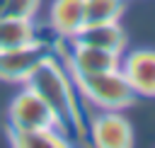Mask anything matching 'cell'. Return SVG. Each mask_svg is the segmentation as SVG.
Listing matches in <instances>:
<instances>
[{
    "label": "cell",
    "mask_w": 155,
    "mask_h": 148,
    "mask_svg": "<svg viewBox=\"0 0 155 148\" xmlns=\"http://www.w3.org/2000/svg\"><path fill=\"white\" fill-rule=\"evenodd\" d=\"M29 90H34L53 112L58 131L70 133L75 141L85 138V119H82V109L80 102L75 97V82L68 73V68L63 66V61L58 56L46 58L24 82Z\"/></svg>",
    "instance_id": "obj_1"
},
{
    "label": "cell",
    "mask_w": 155,
    "mask_h": 148,
    "mask_svg": "<svg viewBox=\"0 0 155 148\" xmlns=\"http://www.w3.org/2000/svg\"><path fill=\"white\" fill-rule=\"evenodd\" d=\"M75 82V92L97 109H126L136 102V92L124 78V73L116 70H104V73H90V75H70Z\"/></svg>",
    "instance_id": "obj_2"
},
{
    "label": "cell",
    "mask_w": 155,
    "mask_h": 148,
    "mask_svg": "<svg viewBox=\"0 0 155 148\" xmlns=\"http://www.w3.org/2000/svg\"><path fill=\"white\" fill-rule=\"evenodd\" d=\"M56 56V41L51 39H31L27 44L0 51V80L5 82H27V78L46 61Z\"/></svg>",
    "instance_id": "obj_3"
},
{
    "label": "cell",
    "mask_w": 155,
    "mask_h": 148,
    "mask_svg": "<svg viewBox=\"0 0 155 148\" xmlns=\"http://www.w3.org/2000/svg\"><path fill=\"white\" fill-rule=\"evenodd\" d=\"M58 129L53 112L48 104L29 87L17 92L7 109V131L12 133H34V131H48Z\"/></svg>",
    "instance_id": "obj_4"
},
{
    "label": "cell",
    "mask_w": 155,
    "mask_h": 148,
    "mask_svg": "<svg viewBox=\"0 0 155 148\" xmlns=\"http://www.w3.org/2000/svg\"><path fill=\"white\" fill-rule=\"evenodd\" d=\"M90 141L94 148H133V129L116 109H102L90 121Z\"/></svg>",
    "instance_id": "obj_5"
},
{
    "label": "cell",
    "mask_w": 155,
    "mask_h": 148,
    "mask_svg": "<svg viewBox=\"0 0 155 148\" xmlns=\"http://www.w3.org/2000/svg\"><path fill=\"white\" fill-rule=\"evenodd\" d=\"M119 70L138 97H155V49H136L121 58Z\"/></svg>",
    "instance_id": "obj_6"
},
{
    "label": "cell",
    "mask_w": 155,
    "mask_h": 148,
    "mask_svg": "<svg viewBox=\"0 0 155 148\" xmlns=\"http://www.w3.org/2000/svg\"><path fill=\"white\" fill-rule=\"evenodd\" d=\"M73 39L78 44L104 49V51H111L119 56H124V51H126V32L121 29L119 22H87Z\"/></svg>",
    "instance_id": "obj_7"
},
{
    "label": "cell",
    "mask_w": 155,
    "mask_h": 148,
    "mask_svg": "<svg viewBox=\"0 0 155 148\" xmlns=\"http://www.w3.org/2000/svg\"><path fill=\"white\" fill-rule=\"evenodd\" d=\"M48 24L58 39H73L85 27V0H53Z\"/></svg>",
    "instance_id": "obj_8"
},
{
    "label": "cell",
    "mask_w": 155,
    "mask_h": 148,
    "mask_svg": "<svg viewBox=\"0 0 155 148\" xmlns=\"http://www.w3.org/2000/svg\"><path fill=\"white\" fill-rule=\"evenodd\" d=\"M12 148H73L70 138H65L63 131L48 129V131H34V133H12L7 131Z\"/></svg>",
    "instance_id": "obj_9"
},
{
    "label": "cell",
    "mask_w": 155,
    "mask_h": 148,
    "mask_svg": "<svg viewBox=\"0 0 155 148\" xmlns=\"http://www.w3.org/2000/svg\"><path fill=\"white\" fill-rule=\"evenodd\" d=\"M36 36L39 34H36V27L31 24V19H12V17L0 15V51L27 44Z\"/></svg>",
    "instance_id": "obj_10"
},
{
    "label": "cell",
    "mask_w": 155,
    "mask_h": 148,
    "mask_svg": "<svg viewBox=\"0 0 155 148\" xmlns=\"http://www.w3.org/2000/svg\"><path fill=\"white\" fill-rule=\"evenodd\" d=\"M126 10V0H85L87 22H119Z\"/></svg>",
    "instance_id": "obj_11"
},
{
    "label": "cell",
    "mask_w": 155,
    "mask_h": 148,
    "mask_svg": "<svg viewBox=\"0 0 155 148\" xmlns=\"http://www.w3.org/2000/svg\"><path fill=\"white\" fill-rule=\"evenodd\" d=\"M41 0H7L2 17H12V19H34V15L39 12Z\"/></svg>",
    "instance_id": "obj_12"
},
{
    "label": "cell",
    "mask_w": 155,
    "mask_h": 148,
    "mask_svg": "<svg viewBox=\"0 0 155 148\" xmlns=\"http://www.w3.org/2000/svg\"><path fill=\"white\" fill-rule=\"evenodd\" d=\"M5 2H7V0H0V15H2V10H5Z\"/></svg>",
    "instance_id": "obj_13"
}]
</instances>
